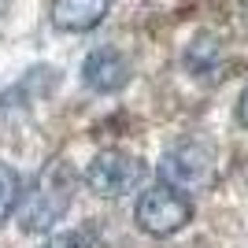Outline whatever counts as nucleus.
Masks as SVG:
<instances>
[{
  "mask_svg": "<svg viewBox=\"0 0 248 248\" xmlns=\"http://www.w3.org/2000/svg\"><path fill=\"white\" fill-rule=\"evenodd\" d=\"M74 186H78V178H74L71 163L52 159L41 174H37L33 189L19 204L22 230H26V233H45V230H52L56 222H63V215H67L71 204H74Z\"/></svg>",
  "mask_w": 248,
  "mask_h": 248,
  "instance_id": "nucleus-1",
  "label": "nucleus"
},
{
  "mask_svg": "<svg viewBox=\"0 0 248 248\" xmlns=\"http://www.w3.org/2000/svg\"><path fill=\"white\" fill-rule=\"evenodd\" d=\"M134 222L148 237H174V233H182L193 222V200L186 197V189L170 186V182H159V186L145 189L137 197Z\"/></svg>",
  "mask_w": 248,
  "mask_h": 248,
  "instance_id": "nucleus-2",
  "label": "nucleus"
},
{
  "mask_svg": "<svg viewBox=\"0 0 248 248\" xmlns=\"http://www.w3.org/2000/svg\"><path fill=\"white\" fill-rule=\"evenodd\" d=\"M218 174V155L200 141H182V145L167 148L159 159V178L170 186L186 189V193H200L215 182Z\"/></svg>",
  "mask_w": 248,
  "mask_h": 248,
  "instance_id": "nucleus-3",
  "label": "nucleus"
},
{
  "mask_svg": "<svg viewBox=\"0 0 248 248\" xmlns=\"http://www.w3.org/2000/svg\"><path fill=\"white\" fill-rule=\"evenodd\" d=\"M148 167L130 152H119V148H108V152H96L85 167V186L93 189L96 197H126L134 193L141 182H145Z\"/></svg>",
  "mask_w": 248,
  "mask_h": 248,
  "instance_id": "nucleus-4",
  "label": "nucleus"
},
{
  "mask_svg": "<svg viewBox=\"0 0 248 248\" xmlns=\"http://www.w3.org/2000/svg\"><path fill=\"white\" fill-rule=\"evenodd\" d=\"M130 78H134V67H130V60L123 52H115V48H93L82 63V85L89 93L111 96L119 89H126Z\"/></svg>",
  "mask_w": 248,
  "mask_h": 248,
  "instance_id": "nucleus-5",
  "label": "nucleus"
},
{
  "mask_svg": "<svg viewBox=\"0 0 248 248\" xmlns=\"http://www.w3.org/2000/svg\"><path fill=\"white\" fill-rule=\"evenodd\" d=\"M111 11V0H52V26L63 33H89Z\"/></svg>",
  "mask_w": 248,
  "mask_h": 248,
  "instance_id": "nucleus-6",
  "label": "nucleus"
},
{
  "mask_svg": "<svg viewBox=\"0 0 248 248\" xmlns=\"http://www.w3.org/2000/svg\"><path fill=\"white\" fill-rule=\"evenodd\" d=\"M22 178H19V170L11 163H4L0 159V222H8L15 211H19V204H22Z\"/></svg>",
  "mask_w": 248,
  "mask_h": 248,
  "instance_id": "nucleus-7",
  "label": "nucleus"
},
{
  "mask_svg": "<svg viewBox=\"0 0 248 248\" xmlns=\"http://www.w3.org/2000/svg\"><path fill=\"white\" fill-rule=\"evenodd\" d=\"M45 248H93L85 233H60V237H52Z\"/></svg>",
  "mask_w": 248,
  "mask_h": 248,
  "instance_id": "nucleus-8",
  "label": "nucleus"
},
{
  "mask_svg": "<svg viewBox=\"0 0 248 248\" xmlns=\"http://www.w3.org/2000/svg\"><path fill=\"white\" fill-rule=\"evenodd\" d=\"M237 119H241V126H248V85H245V93H241V100H237Z\"/></svg>",
  "mask_w": 248,
  "mask_h": 248,
  "instance_id": "nucleus-9",
  "label": "nucleus"
}]
</instances>
